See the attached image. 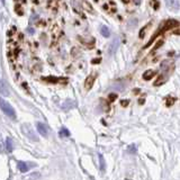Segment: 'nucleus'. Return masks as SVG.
<instances>
[{"instance_id": "obj_1", "label": "nucleus", "mask_w": 180, "mask_h": 180, "mask_svg": "<svg viewBox=\"0 0 180 180\" xmlns=\"http://www.w3.org/2000/svg\"><path fill=\"white\" fill-rule=\"evenodd\" d=\"M0 107H1V110L3 112V114L15 119L16 118V113L14 110V108L12 107V105H9V103H7L5 99H0Z\"/></svg>"}, {"instance_id": "obj_2", "label": "nucleus", "mask_w": 180, "mask_h": 180, "mask_svg": "<svg viewBox=\"0 0 180 180\" xmlns=\"http://www.w3.org/2000/svg\"><path fill=\"white\" fill-rule=\"evenodd\" d=\"M22 132L25 134L29 140H32V141H36V142L39 141V137L36 136L35 132L33 131V129L30 127L29 124H23V125H22Z\"/></svg>"}, {"instance_id": "obj_3", "label": "nucleus", "mask_w": 180, "mask_h": 180, "mask_svg": "<svg viewBox=\"0 0 180 180\" xmlns=\"http://www.w3.org/2000/svg\"><path fill=\"white\" fill-rule=\"evenodd\" d=\"M119 43H120V39L118 36H116L115 39L110 42V44L108 45V49H107V54L109 56H113L116 52H117V49L119 46Z\"/></svg>"}, {"instance_id": "obj_4", "label": "nucleus", "mask_w": 180, "mask_h": 180, "mask_svg": "<svg viewBox=\"0 0 180 180\" xmlns=\"http://www.w3.org/2000/svg\"><path fill=\"white\" fill-rule=\"evenodd\" d=\"M166 6L172 12H178L180 8L179 0H166Z\"/></svg>"}, {"instance_id": "obj_5", "label": "nucleus", "mask_w": 180, "mask_h": 180, "mask_svg": "<svg viewBox=\"0 0 180 180\" xmlns=\"http://www.w3.org/2000/svg\"><path fill=\"white\" fill-rule=\"evenodd\" d=\"M36 129L39 131V133L42 135V136H47L49 135V127L44 124V123H41V122H37L36 123Z\"/></svg>"}, {"instance_id": "obj_6", "label": "nucleus", "mask_w": 180, "mask_h": 180, "mask_svg": "<svg viewBox=\"0 0 180 180\" xmlns=\"http://www.w3.org/2000/svg\"><path fill=\"white\" fill-rule=\"evenodd\" d=\"M30 162H23V161H18L17 162V166H18V169H19V171L20 172H23V173H25V172H27L30 168L34 167V164H29Z\"/></svg>"}, {"instance_id": "obj_7", "label": "nucleus", "mask_w": 180, "mask_h": 180, "mask_svg": "<svg viewBox=\"0 0 180 180\" xmlns=\"http://www.w3.org/2000/svg\"><path fill=\"white\" fill-rule=\"evenodd\" d=\"M0 91H1V95H2L3 97L9 96V93H10L9 87L7 86V83H6V81H5L3 79H1V81H0Z\"/></svg>"}, {"instance_id": "obj_8", "label": "nucleus", "mask_w": 180, "mask_h": 180, "mask_svg": "<svg viewBox=\"0 0 180 180\" xmlns=\"http://www.w3.org/2000/svg\"><path fill=\"white\" fill-rule=\"evenodd\" d=\"M100 33H102V35L104 37H109L110 36V30H109V28L106 25L100 26Z\"/></svg>"}, {"instance_id": "obj_9", "label": "nucleus", "mask_w": 180, "mask_h": 180, "mask_svg": "<svg viewBox=\"0 0 180 180\" xmlns=\"http://www.w3.org/2000/svg\"><path fill=\"white\" fill-rule=\"evenodd\" d=\"M98 159H99V168H100V170L104 172L106 170V161L104 159V155L102 153H99L98 154Z\"/></svg>"}, {"instance_id": "obj_10", "label": "nucleus", "mask_w": 180, "mask_h": 180, "mask_svg": "<svg viewBox=\"0 0 180 180\" xmlns=\"http://www.w3.org/2000/svg\"><path fill=\"white\" fill-rule=\"evenodd\" d=\"M172 64H173V63H172L171 60H164V61L161 63V70H162V71H168V69Z\"/></svg>"}, {"instance_id": "obj_11", "label": "nucleus", "mask_w": 180, "mask_h": 180, "mask_svg": "<svg viewBox=\"0 0 180 180\" xmlns=\"http://www.w3.org/2000/svg\"><path fill=\"white\" fill-rule=\"evenodd\" d=\"M95 77H96V74H93V76H91V77H88V79L86 80V85H85V87H86V89L87 90H89L90 88L92 87V83H93Z\"/></svg>"}, {"instance_id": "obj_12", "label": "nucleus", "mask_w": 180, "mask_h": 180, "mask_svg": "<svg viewBox=\"0 0 180 180\" xmlns=\"http://www.w3.org/2000/svg\"><path fill=\"white\" fill-rule=\"evenodd\" d=\"M179 25V23L177 22V20H173V19H169L167 23H166V29H168V28H172V27H176V26Z\"/></svg>"}, {"instance_id": "obj_13", "label": "nucleus", "mask_w": 180, "mask_h": 180, "mask_svg": "<svg viewBox=\"0 0 180 180\" xmlns=\"http://www.w3.org/2000/svg\"><path fill=\"white\" fill-rule=\"evenodd\" d=\"M136 25H137V19H136V18H131L129 22H127V27H129V29L135 28Z\"/></svg>"}, {"instance_id": "obj_14", "label": "nucleus", "mask_w": 180, "mask_h": 180, "mask_svg": "<svg viewBox=\"0 0 180 180\" xmlns=\"http://www.w3.org/2000/svg\"><path fill=\"white\" fill-rule=\"evenodd\" d=\"M6 150L8 152H12L13 151V141L10 137H7L6 139Z\"/></svg>"}, {"instance_id": "obj_15", "label": "nucleus", "mask_w": 180, "mask_h": 180, "mask_svg": "<svg viewBox=\"0 0 180 180\" xmlns=\"http://www.w3.org/2000/svg\"><path fill=\"white\" fill-rule=\"evenodd\" d=\"M74 106H76L74 103H71V100H66V102L62 105V108L65 109V110H68V109H71L72 107H74Z\"/></svg>"}, {"instance_id": "obj_16", "label": "nucleus", "mask_w": 180, "mask_h": 180, "mask_svg": "<svg viewBox=\"0 0 180 180\" xmlns=\"http://www.w3.org/2000/svg\"><path fill=\"white\" fill-rule=\"evenodd\" d=\"M60 136L61 137H69L70 136V132H69V129H66V127H63V129L60 131Z\"/></svg>"}, {"instance_id": "obj_17", "label": "nucleus", "mask_w": 180, "mask_h": 180, "mask_svg": "<svg viewBox=\"0 0 180 180\" xmlns=\"http://www.w3.org/2000/svg\"><path fill=\"white\" fill-rule=\"evenodd\" d=\"M153 76H154V72H153L152 70H149V71H146V72L144 73L143 78H144V80H150Z\"/></svg>"}, {"instance_id": "obj_18", "label": "nucleus", "mask_w": 180, "mask_h": 180, "mask_svg": "<svg viewBox=\"0 0 180 180\" xmlns=\"http://www.w3.org/2000/svg\"><path fill=\"white\" fill-rule=\"evenodd\" d=\"M109 98H110L112 100H114L115 98H117V95H115V93H110V95H109Z\"/></svg>"}, {"instance_id": "obj_19", "label": "nucleus", "mask_w": 180, "mask_h": 180, "mask_svg": "<svg viewBox=\"0 0 180 180\" xmlns=\"http://www.w3.org/2000/svg\"><path fill=\"white\" fill-rule=\"evenodd\" d=\"M129 150V151H133V152H136V146H135V145H132Z\"/></svg>"}, {"instance_id": "obj_20", "label": "nucleus", "mask_w": 180, "mask_h": 180, "mask_svg": "<svg viewBox=\"0 0 180 180\" xmlns=\"http://www.w3.org/2000/svg\"><path fill=\"white\" fill-rule=\"evenodd\" d=\"M27 32H28L29 34H34V29H33L32 27H28V28H27Z\"/></svg>"}, {"instance_id": "obj_21", "label": "nucleus", "mask_w": 180, "mask_h": 180, "mask_svg": "<svg viewBox=\"0 0 180 180\" xmlns=\"http://www.w3.org/2000/svg\"><path fill=\"white\" fill-rule=\"evenodd\" d=\"M100 62V59H95V60H92V63H99Z\"/></svg>"}, {"instance_id": "obj_22", "label": "nucleus", "mask_w": 180, "mask_h": 180, "mask_svg": "<svg viewBox=\"0 0 180 180\" xmlns=\"http://www.w3.org/2000/svg\"><path fill=\"white\" fill-rule=\"evenodd\" d=\"M127 104H129V102H127V100H126V102H125V100H123V102H122V105H123V106H126Z\"/></svg>"}, {"instance_id": "obj_23", "label": "nucleus", "mask_w": 180, "mask_h": 180, "mask_svg": "<svg viewBox=\"0 0 180 180\" xmlns=\"http://www.w3.org/2000/svg\"><path fill=\"white\" fill-rule=\"evenodd\" d=\"M1 3H2V5H5V0H1Z\"/></svg>"}, {"instance_id": "obj_24", "label": "nucleus", "mask_w": 180, "mask_h": 180, "mask_svg": "<svg viewBox=\"0 0 180 180\" xmlns=\"http://www.w3.org/2000/svg\"><path fill=\"white\" fill-rule=\"evenodd\" d=\"M176 33H177V34H180V30H178V32H176Z\"/></svg>"}]
</instances>
